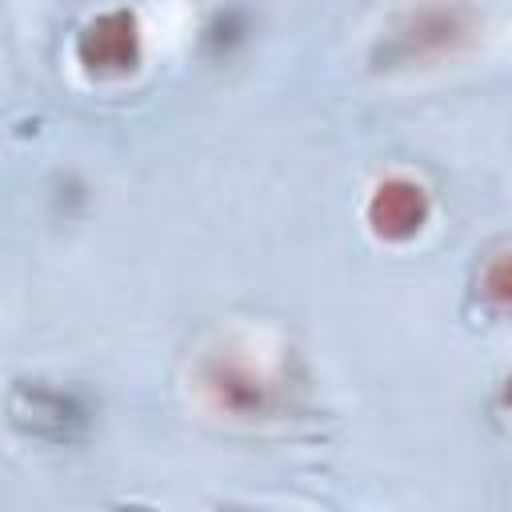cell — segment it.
<instances>
[{"label": "cell", "instance_id": "cell-5", "mask_svg": "<svg viewBox=\"0 0 512 512\" xmlns=\"http://www.w3.org/2000/svg\"><path fill=\"white\" fill-rule=\"evenodd\" d=\"M484 288H488V296H496V300H512V252L500 256V260L488 268Z\"/></svg>", "mask_w": 512, "mask_h": 512}, {"label": "cell", "instance_id": "cell-6", "mask_svg": "<svg viewBox=\"0 0 512 512\" xmlns=\"http://www.w3.org/2000/svg\"><path fill=\"white\" fill-rule=\"evenodd\" d=\"M508 400H512V388H508Z\"/></svg>", "mask_w": 512, "mask_h": 512}, {"label": "cell", "instance_id": "cell-4", "mask_svg": "<svg viewBox=\"0 0 512 512\" xmlns=\"http://www.w3.org/2000/svg\"><path fill=\"white\" fill-rule=\"evenodd\" d=\"M208 388L232 412H260L268 404V384L260 376H252L248 368H216L208 376Z\"/></svg>", "mask_w": 512, "mask_h": 512}, {"label": "cell", "instance_id": "cell-3", "mask_svg": "<svg viewBox=\"0 0 512 512\" xmlns=\"http://www.w3.org/2000/svg\"><path fill=\"white\" fill-rule=\"evenodd\" d=\"M80 60L92 72H124L136 64V24L124 12L92 20L80 36Z\"/></svg>", "mask_w": 512, "mask_h": 512}, {"label": "cell", "instance_id": "cell-1", "mask_svg": "<svg viewBox=\"0 0 512 512\" xmlns=\"http://www.w3.org/2000/svg\"><path fill=\"white\" fill-rule=\"evenodd\" d=\"M472 32L468 24V12L456 8V4H432L424 12H416L388 44V60H400V64H412V60H432V56H444L452 52L464 36Z\"/></svg>", "mask_w": 512, "mask_h": 512}, {"label": "cell", "instance_id": "cell-2", "mask_svg": "<svg viewBox=\"0 0 512 512\" xmlns=\"http://www.w3.org/2000/svg\"><path fill=\"white\" fill-rule=\"evenodd\" d=\"M368 220L388 240H408L428 220V196L412 180H384L368 204Z\"/></svg>", "mask_w": 512, "mask_h": 512}]
</instances>
